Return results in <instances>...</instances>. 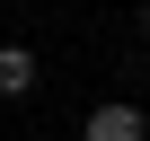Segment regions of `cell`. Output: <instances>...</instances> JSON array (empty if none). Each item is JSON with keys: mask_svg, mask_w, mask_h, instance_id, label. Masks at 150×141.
Segmentation results:
<instances>
[{"mask_svg": "<svg viewBox=\"0 0 150 141\" xmlns=\"http://www.w3.org/2000/svg\"><path fill=\"white\" fill-rule=\"evenodd\" d=\"M80 141H150V115H141L132 97H97V106L80 115Z\"/></svg>", "mask_w": 150, "mask_h": 141, "instance_id": "cell-1", "label": "cell"}, {"mask_svg": "<svg viewBox=\"0 0 150 141\" xmlns=\"http://www.w3.org/2000/svg\"><path fill=\"white\" fill-rule=\"evenodd\" d=\"M35 88H44V62H35V44H0V97L18 106V97H35Z\"/></svg>", "mask_w": 150, "mask_h": 141, "instance_id": "cell-2", "label": "cell"}, {"mask_svg": "<svg viewBox=\"0 0 150 141\" xmlns=\"http://www.w3.org/2000/svg\"><path fill=\"white\" fill-rule=\"evenodd\" d=\"M141 35H150V0H141Z\"/></svg>", "mask_w": 150, "mask_h": 141, "instance_id": "cell-3", "label": "cell"}]
</instances>
